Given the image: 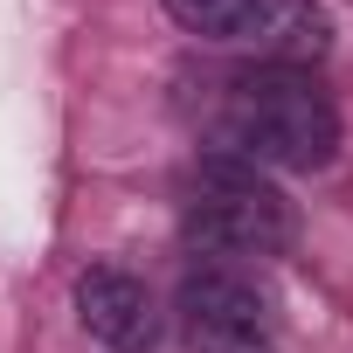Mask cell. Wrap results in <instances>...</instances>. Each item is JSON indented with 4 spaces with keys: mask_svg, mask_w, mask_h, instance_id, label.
<instances>
[{
    "mask_svg": "<svg viewBox=\"0 0 353 353\" xmlns=\"http://www.w3.org/2000/svg\"><path fill=\"white\" fill-rule=\"evenodd\" d=\"M215 152H236L250 166H284V173H319L339 152V104L319 90L312 70L291 63H256L222 83V118H215Z\"/></svg>",
    "mask_w": 353,
    "mask_h": 353,
    "instance_id": "obj_1",
    "label": "cell"
},
{
    "mask_svg": "<svg viewBox=\"0 0 353 353\" xmlns=\"http://www.w3.org/2000/svg\"><path fill=\"white\" fill-rule=\"evenodd\" d=\"M188 236L222 256H284L298 236V215L263 166L236 152H201L188 188Z\"/></svg>",
    "mask_w": 353,
    "mask_h": 353,
    "instance_id": "obj_2",
    "label": "cell"
},
{
    "mask_svg": "<svg viewBox=\"0 0 353 353\" xmlns=\"http://www.w3.org/2000/svg\"><path fill=\"white\" fill-rule=\"evenodd\" d=\"M166 14L201 42L256 49V63H291V70H305L332 42V21L312 0H166Z\"/></svg>",
    "mask_w": 353,
    "mask_h": 353,
    "instance_id": "obj_3",
    "label": "cell"
},
{
    "mask_svg": "<svg viewBox=\"0 0 353 353\" xmlns=\"http://www.w3.org/2000/svg\"><path fill=\"white\" fill-rule=\"evenodd\" d=\"M77 319H83V332H90L97 346H111V353H145V346L159 339V319H152L145 284H139L132 270H118V263H90V270L77 277Z\"/></svg>",
    "mask_w": 353,
    "mask_h": 353,
    "instance_id": "obj_4",
    "label": "cell"
},
{
    "mask_svg": "<svg viewBox=\"0 0 353 353\" xmlns=\"http://www.w3.org/2000/svg\"><path fill=\"white\" fill-rule=\"evenodd\" d=\"M181 312H188V332H270V298L229 270V263H194L181 277Z\"/></svg>",
    "mask_w": 353,
    "mask_h": 353,
    "instance_id": "obj_5",
    "label": "cell"
},
{
    "mask_svg": "<svg viewBox=\"0 0 353 353\" xmlns=\"http://www.w3.org/2000/svg\"><path fill=\"white\" fill-rule=\"evenodd\" d=\"M194 353H277L270 332H201Z\"/></svg>",
    "mask_w": 353,
    "mask_h": 353,
    "instance_id": "obj_6",
    "label": "cell"
}]
</instances>
